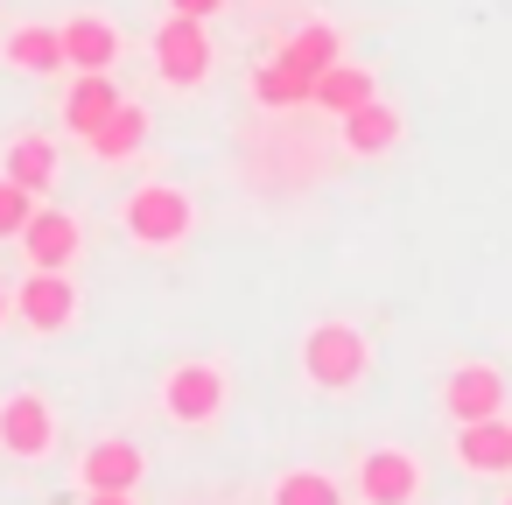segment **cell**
I'll return each mask as SVG.
<instances>
[{"label":"cell","instance_id":"23","mask_svg":"<svg viewBox=\"0 0 512 505\" xmlns=\"http://www.w3.org/2000/svg\"><path fill=\"white\" fill-rule=\"evenodd\" d=\"M169 15H190V22H211V15H225V0H162Z\"/></svg>","mask_w":512,"mask_h":505},{"label":"cell","instance_id":"7","mask_svg":"<svg viewBox=\"0 0 512 505\" xmlns=\"http://www.w3.org/2000/svg\"><path fill=\"white\" fill-rule=\"evenodd\" d=\"M50 449H57V407H50L36 386L0 393V456H15V463H43Z\"/></svg>","mask_w":512,"mask_h":505},{"label":"cell","instance_id":"15","mask_svg":"<svg viewBox=\"0 0 512 505\" xmlns=\"http://www.w3.org/2000/svg\"><path fill=\"white\" fill-rule=\"evenodd\" d=\"M57 29H64V64H71V71H113L120 50H127L120 22H106V15H71V22H57Z\"/></svg>","mask_w":512,"mask_h":505},{"label":"cell","instance_id":"1","mask_svg":"<svg viewBox=\"0 0 512 505\" xmlns=\"http://www.w3.org/2000/svg\"><path fill=\"white\" fill-rule=\"evenodd\" d=\"M302 379L323 400H358L372 379V337L351 316H316L302 330Z\"/></svg>","mask_w":512,"mask_h":505},{"label":"cell","instance_id":"17","mask_svg":"<svg viewBox=\"0 0 512 505\" xmlns=\"http://www.w3.org/2000/svg\"><path fill=\"white\" fill-rule=\"evenodd\" d=\"M365 99H379V78H372L365 64H351V57H337L330 71H316V92H309V106H316V113H330V120H344V113H358Z\"/></svg>","mask_w":512,"mask_h":505},{"label":"cell","instance_id":"11","mask_svg":"<svg viewBox=\"0 0 512 505\" xmlns=\"http://www.w3.org/2000/svg\"><path fill=\"white\" fill-rule=\"evenodd\" d=\"M120 99H127V92H120L113 71H78L71 92H64V134H71V141H92V134L120 113Z\"/></svg>","mask_w":512,"mask_h":505},{"label":"cell","instance_id":"24","mask_svg":"<svg viewBox=\"0 0 512 505\" xmlns=\"http://www.w3.org/2000/svg\"><path fill=\"white\" fill-rule=\"evenodd\" d=\"M78 505H141V491H78Z\"/></svg>","mask_w":512,"mask_h":505},{"label":"cell","instance_id":"9","mask_svg":"<svg viewBox=\"0 0 512 505\" xmlns=\"http://www.w3.org/2000/svg\"><path fill=\"white\" fill-rule=\"evenodd\" d=\"M22 260L29 267H64V274H78V260H85V225H78V211H64V204H36V218L22 225Z\"/></svg>","mask_w":512,"mask_h":505},{"label":"cell","instance_id":"5","mask_svg":"<svg viewBox=\"0 0 512 505\" xmlns=\"http://www.w3.org/2000/svg\"><path fill=\"white\" fill-rule=\"evenodd\" d=\"M148 57H155V78H162L169 92H197V85L211 78V64H218L211 29H204V22H190V15H162V29H155Z\"/></svg>","mask_w":512,"mask_h":505},{"label":"cell","instance_id":"18","mask_svg":"<svg viewBox=\"0 0 512 505\" xmlns=\"http://www.w3.org/2000/svg\"><path fill=\"white\" fill-rule=\"evenodd\" d=\"M57 162H64V155H57V141H50V134H15L8 148H0V176H15V183H22V190H36V197L57 183Z\"/></svg>","mask_w":512,"mask_h":505},{"label":"cell","instance_id":"25","mask_svg":"<svg viewBox=\"0 0 512 505\" xmlns=\"http://www.w3.org/2000/svg\"><path fill=\"white\" fill-rule=\"evenodd\" d=\"M15 316V288H8V274H0V323Z\"/></svg>","mask_w":512,"mask_h":505},{"label":"cell","instance_id":"21","mask_svg":"<svg viewBox=\"0 0 512 505\" xmlns=\"http://www.w3.org/2000/svg\"><path fill=\"white\" fill-rule=\"evenodd\" d=\"M267 505H344V484L330 470H281L267 484Z\"/></svg>","mask_w":512,"mask_h":505},{"label":"cell","instance_id":"22","mask_svg":"<svg viewBox=\"0 0 512 505\" xmlns=\"http://www.w3.org/2000/svg\"><path fill=\"white\" fill-rule=\"evenodd\" d=\"M29 218H36V190H22L15 176H0V239H22Z\"/></svg>","mask_w":512,"mask_h":505},{"label":"cell","instance_id":"26","mask_svg":"<svg viewBox=\"0 0 512 505\" xmlns=\"http://www.w3.org/2000/svg\"><path fill=\"white\" fill-rule=\"evenodd\" d=\"M505 505H512V498H505Z\"/></svg>","mask_w":512,"mask_h":505},{"label":"cell","instance_id":"4","mask_svg":"<svg viewBox=\"0 0 512 505\" xmlns=\"http://www.w3.org/2000/svg\"><path fill=\"white\" fill-rule=\"evenodd\" d=\"M351 491L358 505H421L428 498V470L407 442H372L351 470Z\"/></svg>","mask_w":512,"mask_h":505},{"label":"cell","instance_id":"6","mask_svg":"<svg viewBox=\"0 0 512 505\" xmlns=\"http://www.w3.org/2000/svg\"><path fill=\"white\" fill-rule=\"evenodd\" d=\"M15 316H22L36 337H64V330H78L85 295H78V281H71L64 267H29V274L15 281Z\"/></svg>","mask_w":512,"mask_h":505},{"label":"cell","instance_id":"8","mask_svg":"<svg viewBox=\"0 0 512 505\" xmlns=\"http://www.w3.org/2000/svg\"><path fill=\"white\" fill-rule=\"evenodd\" d=\"M505 407H512V386H505V372L491 358H463V365L442 372V414H449V428L505 414Z\"/></svg>","mask_w":512,"mask_h":505},{"label":"cell","instance_id":"14","mask_svg":"<svg viewBox=\"0 0 512 505\" xmlns=\"http://www.w3.org/2000/svg\"><path fill=\"white\" fill-rule=\"evenodd\" d=\"M337 127H344V155H358V162H379V155H393V148H400V134H407V113H400L393 99H365V106H358V113H344Z\"/></svg>","mask_w":512,"mask_h":505},{"label":"cell","instance_id":"10","mask_svg":"<svg viewBox=\"0 0 512 505\" xmlns=\"http://www.w3.org/2000/svg\"><path fill=\"white\" fill-rule=\"evenodd\" d=\"M148 477V449L127 435H99L92 449H78V491H141Z\"/></svg>","mask_w":512,"mask_h":505},{"label":"cell","instance_id":"13","mask_svg":"<svg viewBox=\"0 0 512 505\" xmlns=\"http://www.w3.org/2000/svg\"><path fill=\"white\" fill-rule=\"evenodd\" d=\"M0 64L22 71V78H64V71H71V64H64V29H57V22H22V29H8V36H0Z\"/></svg>","mask_w":512,"mask_h":505},{"label":"cell","instance_id":"3","mask_svg":"<svg viewBox=\"0 0 512 505\" xmlns=\"http://www.w3.org/2000/svg\"><path fill=\"white\" fill-rule=\"evenodd\" d=\"M155 407L169 428H211L232 407V372L218 358H176L155 386Z\"/></svg>","mask_w":512,"mask_h":505},{"label":"cell","instance_id":"19","mask_svg":"<svg viewBox=\"0 0 512 505\" xmlns=\"http://www.w3.org/2000/svg\"><path fill=\"white\" fill-rule=\"evenodd\" d=\"M274 57H281V64H295V71H309V78H316V71H330V64H337V57H344V36H337V29H330V22H302V29H288V43H281V50H274Z\"/></svg>","mask_w":512,"mask_h":505},{"label":"cell","instance_id":"16","mask_svg":"<svg viewBox=\"0 0 512 505\" xmlns=\"http://www.w3.org/2000/svg\"><path fill=\"white\" fill-rule=\"evenodd\" d=\"M148 134H155V113H148L141 99H120V113L85 141V155H92V162H106V169H120V162H134V155L148 148Z\"/></svg>","mask_w":512,"mask_h":505},{"label":"cell","instance_id":"20","mask_svg":"<svg viewBox=\"0 0 512 505\" xmlns=\"http://www.w3.org/2000/svg\"><path fill=\"white\" fill-rule=\"evenodd\" d=\"M309 92H316V78L295 71V64H281V57H267V64L253 71V99H260L267 113H295V106H309Z\"/></svg>","mask_w":512,"mask_h":505},{"label":"cell","instance_id":"2","mask_svg":"<svg viewBox=\"0 0 512 505\" xmlns=\"http://www.w3.org/2000/svg\"><path fill=\"white\" fill-rule=\"evenodd\" d=\"M120 232H127L141 253H176V246L197 232V197H190L183 183H169V176H148V183L127 190Z\"/></svg>","mask_w":512,"mask_h":505},{"label":"cell","instance_id":"12","mask_svg":"<svg viewBox=\"0 0 512 505\" xmlns=\"http://www.w3.org/2000/svg\"><path fill=\"white\" fill-rule=\"evenodd\" d=\"M456 463L470 477H512V407L456 428Z\"/></svg>","mask_w":512,"mask_h":505}]
</instances>
